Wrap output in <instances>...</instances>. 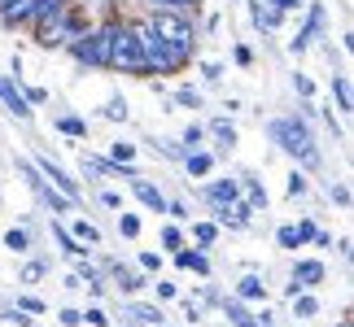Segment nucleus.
<instances>
[{
	"label": "nucleus",
	"mask_w": 354,
	"mask_h": 327,
	"mask_svg": "<svg viewBox=\"0 0 354 327\" xmlns=\"http://www.w3.org/2000/svg\"><path fill=\"white\" fill-rule=\"evenodd\" d=\"M26 327H35V323H26Z\"/></svg>",
	"instance_id": "nucleus-60"
},
{
	"label": "nucleus",
	"mask_w": 354,
	"mask_h": 327,
	"mask_svg": "<svg viewBox=\"0 0 354 327\" xmlns=\"http://www.w3.org/2000/svg\"><path fill=\"white\" fill-rule=\"evenodd\" d=\"M289 306H293V319H319V297H315V288H302L297 297H289Z\"/></svg>",
	"instance_id": "nucleus-28"
},
{
	"label": "nucleus",
	"mask_w": 354,
	"mask_h": 327,
	"mask_svg": "<svg viewBox=\"0 0 354 327\" xmlns=\"http://www.w3.org/2000/svg\"><path fill=\"white\" fill-rule=\"evenodd\" d=\"M254 206H250V201H245V197H236L232 201V206H223V210H214V223H219V227H227V231H250L254 227Z\"/></svg>",
	"instance_id": "nucleus-14"
},
{
	"label": "nucleus",
	"mask_w": 354,
	"mask_h": 327,
	"mask_svg": "<svg viewBox=\"0 0 354 327\" xmlns=\"http://www.w3.org/2000/svg\"><path fill=\"white\" fill-rule=\"evenodd\" d=\"M310 244H315V249H333V231H315V236H310Z\"/></svg>",
	"instance_id": "nucleus-57"
},
{
	"label": "nucleus",
	"mask_w": 354,
	"mask_h": 327,
	"mask_svg": "<svg viewBox=\"0 0 354 327\" xmlns=\"http://www.w3.org/2000/svg\"><path fill=\"white\" fill-rule=\"evenodd\" d=\"M197 66H201V79H206V83H223V61L197 57Z\"/></svg>",
	"instance_id": "nucleus-42"
},
{
	"label": "nucleus",
	"mask_w": 354,
	"mask_h": 327,
	"mask_svg": "<svg viewBox=\"0 0 354 327\" xmlns=\"http://www.w3.org/2000/svg\"><path fill=\"white\" fill-rule=\"evenodd\" d=\"M333 327H354V319H350V315H342V319H337Z\"/></svg>",
	"instance_id": "nucleus-58"
},
{
	"label": "nucleus",
	"mask_w": 354,
	"mask_h": 327,
	"mask_svg": "<svg viewBox=\"0 0 354 327\" xmlns=\"http://www.w3.org/2000/svg\"><path fill=\"white\" fill-rule=\"evenodd\" d=\"M122 319H127V327H167L162 306H149L140 297H127V301H122Z\"/></svg>",
	"instance_id": "nucleus-13"
},
{
	"label": "nucleus",
	"mask_w": 354,
	"mask_h": 327,
	"mask_svg": "<svg viewBox=\"0 0 354 327\" xmlns=\"http://www.w3.org/2000/svg\"><path fill=\"white\" fill-rule=\"evenodd\" d=\"M276 244H280L284 253H297V249H306V244H302V236H297V227H293V223H280V227H276Z\"/></svg>",
	"instance_id": "nucleus-37"
},
{
	"label": "nucleus",
	"mask_w": 354,
	"mask_h": 327,
	"mask_svg": "<svg viewBox=\"0 0 354 327\" xmlns=\"http://www.w3.org/2000/svg\"><path fill=\"white\" fill-rule=\"evenodd\" d=\"M35 5L39 0H5V5H0V26H5V31H26L31 18H35Z\"/></svg>",
	"instance_id": "nucleus-15"
},
{
	"label": "nucleus",
	"mask_w": 354,
	"mask_h": 327,
	"mask_svg": "<svg viewBox=\"0 0 354 327\" xmlns=\"http://www.w3.org/2000/svg\"><path fill=\"white\" fill-rule=\"evenodd\" d=\"M53 319H57V327H84V310H75V306H62Z\"/></svg>",
	"instance_id": "nucleus-45"
},
{
	"label": "nucleus",
	"mask_w": 354,
	"mask_h": 327,
	"mask_svg": "<svg viewBox=\"0 0 354 327\" xmlns=\"http://www.w3.org/2000/svg\"><path fill=\"white\" fill-rule=\"evenodd\" d=\"M105 157H110V161H136V144H131V140H114Z\"/></svg>",
	"instance_id": "nucleus-43"
},
{
	"label": "nucleus",
	"mask_w": 354,
	"mask_h": 327,
	"mask_svg": "<svg viewBox=\"0 0 354 327\" xmlns=\"http://www.w3.org/2000/svg\"><path fill=\"white\" fill-rule=\"evenodd\" d=\"M293 227H297V236H302V244H310V236L319 231V223H315V218H302V223H293Z\"/></svg>",
	"instance_id": "nucleus-53"
},
{
	"label": "nucleus",
	"mask_w": 354,
	"mask_h": 327,
	"mask_svg": "<svg viewBox=\"0 0 354 327\" xmlns=\"http://www.w3.org/2000/svg\"><path fill=\"white\" fill-rule=\"evenodd\" d=\"M5 249H9L13 257H26V253H35L31 227H26V223H18V227H9V231H5Z\"/></svg>",
	"instance_id": "nucleus-26"
},
{
	"label": "nucleus",
	"mask_w": 354,
	"mask_h": 327,
	"mask_svg": "<svg viewBox=\"0 0 354 327\" xmlns=\"http://www.w3.org/2000/svg\"><path fill=\"white\" fill-rule=\"evenodd\" d=\"M145 9H158V13H184V18H197V22H201V9H206V0H145Z\"/></svg>",
	"instance_id": "nucleus-25"
},
{
	"label": "nucleus",
	"mask_w": 354,
	"mask_h": 327,
	"mask_svg": "<svg viewBox=\"0 0 354 327\" xmlns=\"http://www.w3.org/2000/svg\"><path fill=\"white\" fill-rule=\"evenodd\" d=\"M171 101L180 105V109H201V105H206V97H201V88H193V83H180V88H171Z\"/></svg>",
	"instance_id": "nucleus-33"
},
{
	"label": "nucleus",
	"mask_w": 354,
	"mask_h": 327,
	"mask_svg": "<svg viewBox=\"0 0 354 327\" xmlns=\"http://www.w3.org/2000/svg\"><path fill=\"white\" fill-rule=\"evenodd\" d=\"M0 109H5V114H13L18 122H31L35 118V105L22 97V83L13 75H0Z\"/></svg>",
	"instance_id": "nucleus-9"
},
{
	"label": "nucleus",
	"mask_w": 354,
	"mask_h": 327,
	"mask_svg": "<svg viewBox=\"0 0 354 327\" xmlns=\"http://www.w3.org/2000/svg\"><path fill=\"white\" fill-rule=\"evenodd\" d=\"M219 297H223V293H219V288H214V284H210V279H206V284H201V301H206V306H219Z\"/></svg>",
	"instance_id": "nucleus-55"
},
{
	"label": "nucleus",
	"mask_w": 354,
	"mask_h": 327,
	"mask_svg": "<svg viewBox=\"0 0 354 327\" xmlns=\"http://www.w3.org/2000/svg\"><path fill=\"white\" fill-rule=\"evenodd\" d=\"M280 13H297V9H306V0H271Z\"/></svg>",
	"instance_id": "nucleus-56"
},
{
	"label": "nucleus",
	"mask_w": 354,
	"mask_h": 327,
	"mask_svg": "<svg viewBox=\"0 0 354 327\" xmlns=\"http://www.w3.org/2000/svg\"><path fill=\"white\" fill-rule=\"evenodd\" d=\"M131 22V31H136V39H140V48H145V66H149V79H171V75H184L188 66H193L197 57H188V52H180V48H171V44H162V39L149 31V22L145 18H127Z\"/></svg>",
	"instance_id": "nucleus-2"
},
{
	"label": "nucleus",
	"mask_w": 354,
	"mask_h": 327,
	"mask_svg": "<svg viewBox=\"0 0 354 327\" xmlns=\"http://www.w3.org/2000/svg\"><path fill=\"white\" fill-rule=\"evenodd\" d=\"M197 197L206 201L210 210H223V206H232V201L241 197V184L232 179V175H223V179H206V184L197 188Z\"/></svg>",
	"instance_id": "nucleus-11"
},
{
	"label": "nucleus",
	"mask_w": 354,
	"mask_h": 327,
	"mask_svg": "<svg viewBox=\"0 0 354 327\" xmlns=\"http://www.w3.org/2000/svg\"><path fill=\"white\" fill-rule=\"evenodd\" d=\"M131 197L140 201V206L149 210V214H167V192L149 179V175H140V179H131Z\"/></svg>",
	"instance_id": "nucleus-16"
},
{
	"label": "nucleus",
	"mask_w": 354,
	"mask_h": 327,
	"mask_svg": "<svg viewBox=\"0 0 354 327\" xmlns=\"http://www.w3.org/2000/svg\"><path fill=\"white\" fill-rule=\"evenodd\" d=\"M293 92H297V97H302V101H315V79L297 70V75H293Z\"/></svg>",
	"instance_id": "nucleus-46"
},
{
	"label": "nucleus",
	"mask_w": 354,
	"mask_h": 327,
	"mask_svg": "<svg viewBox=\"0 0 354 327\" xmlns=\"http://www.w3.org/2000/svg\"><path fill=\"white\" fill-rule=\"evenodd\" d=\"M201 127H206V140H214V148H210L214 157H227V153L236 148V140H241V135H236V127H232V118H227V114L210 118V122H201Z\"/></svg>",
	"instance_id": "nucleus-12"
},
{
	"label": "nucleus",
	"mask_w": 354,
	"mask_h": 327,
	"mask_svg": "<svg viewBox=\"0 0 354 327\" xmlns=\"http://www.w3.org/2000/svg\"><path fill=\"white\" fill-rule=\"evenodd\" d=\"M328 197H333L342 210H350V184H342V179H337V184H328Z\"/></svg>",
	"instance_id": "nucleus-49"
},
{
	"label": "nucleus",
	"mask_w": 354,
	"mask_h": 327,
	"mask_svg": "<svg viewBox=\"0 0 354 327\" xmlns=\"http://www.w3.org/2000/svg\"><path fill=\"white\" fill-rule=\"evenodd\" d=\"M306 192H310V175H306L302 166H293L289 179H284V197H289V201H302Z\"/></svg>",
	"instance_id": "nucleus-32"
},
{
	"label": "nucleus",
	"mask_w": 354,
	"mask_h": 327,
	"mask_svg": "<svg viewBox=\"0 0 354 327\" xmlns=\"http://www.w3.org/2000/svg\"><path fill=\"white\" fill-rule=\"evenodd\" d=\"M149 148H153V153H158V157H167V161H175V166H180V161L188 157V148H184L180 140H167V135H158V140H153V144H149Z\"/></svg>",
	"instance_id": "nucleus-35"
},
{
	"label": "nucleus",
	"mask_w": 354,
	"mask_h": 327,
	"mask_svg": "<svg viewBox=\"0 0 354 327\" xmlns=\"http://www.w3.org/2000/svg\"><path fill=\"white\" fill-rule=\"evenodd\" d=\"M289 279H297L302 288H319V284L328 279V266H324L319 257H293V270H289Z\"/></svg>",
	"instance_id": "nucleus-18"
},
{
	"label": "nucleus",
	"mask_w": 354,
	"mask_h": 327,
	"mask_svg": "<svg viewBox=\"0 0 354 327\" xmlns=\"http://www.w3.org/2000/svg\"><path fill=\"white\" fill-rule=\"evenodd\" d=\"M110 70L114 75H131V79H149L145 48H140V39H136L127 18H118V31H114V44H110Z\"/></svg>",
	"instance_id": "nucleus-4"
},
{
	"label": "nucleus",
	"mask_w": 354,
	"mask_h": 327,
	"mask_svg": "<svg viewBox=\"0 0 354 327\" xmlns=\"http://www.w3.org/2000/svg\"><path fill=\"white\" fill-rule=\"evenodd\" d=\"M84 327H110V315H105L101 301H92V306L84 310Z\"/></svg>",
	"instance_id": "nucleus-41"
},
{
	"label": "nucleus",
	"mask_w": 354,
	"mask_h": 327,
	"mask_svg": "<svg viewBox=\"0 0 354 327\" xmlns=\"http://www.w3.org/2000/svg\"><path fill=\"white\" fill-rule=\"evenodd\" d=\"M66 227H71V236H75L79 244H88L92 253H97V249H105V236H101V227L92 223L88 214H79V210H75V218H71V223H66Z\"/></svg>",
	"instance_id": "nucleus-19"
},
{
	"label": "nucleus",
	"mask_w": 354,
	"mask_h": 327,
	"mask_svg": "<svg viewBox=\"0 0 354 327\" xmlns=\"http://www.w3.org/2000/svg\"><path fill=\"white\" fill-rule=\"evenodd\" d=\"M22 83V79H18ZM22 97L31 101V105H48V88H39V83H22Z\"/></svg>",
	"instance_id": "nucleus-48"
},
{
	"label": "nucleus",
	"mask_w": 354,
	"mask_h": 327,
	"mask_svg": "<svg viewBox=\"0 0 354 327\" xmlns=\"http://www.w3.org/2000/svg\"><path fill=\"white\" fill-rule=\"evenodd\" d=\"M267 135H271V144H276L284 157H293V166H302L306 175L310 170H324V153H319L315 131H310V118L280 114V118L267 122Z\"/></svg>",
	"instance_id": "nucleus-1"
},
{
	"label": "nucleus",
	"mask_w": 354,
	"mask_h": 327,
	"mask_svg": "<svg viewBox=\"0 0 354 327\" xmlns=\"http://www.w3.org/2000/svg\"><path fill=\"white\" fill-rule=\"evenodd\" d=\"M219 223H214V218H188V231L184 236L193 240V244H201V249H214V240H219Z\"/></svg>",
	"instance_id": "nucleus-23"
},
{
	"label": "nucleus",
	"mask_w": 354,
	"mask_h": 327,
	"mask_svg": "<svg viewBox=\"0 0 354 327\" xmlns=\"http://www.w3.org/2000/svg\"><path fill=\"white\" fill-rule=\"evenodd\" d=\"M236 184H241V197L250 201V206H254L258 214H267V206H271V197H267V184L258 179V175H250V170H245V175H236Z\"/></svg>",
	"instance_id": "nucleus-22"
},
{
	"label": "nucleus",
	"mask_w": 354,
	"mask_h": 327,
	"mask_svg": "<svg viewBox=\"0 0 354 327\" xmlns=\"http://www.w3.org/2000/svg\"><path fill=\"white\" fill-rule=\"evenodd\" d=\"M333 101H337V114H354V92H350V75H333Z\"/></svg>",
	"instance_id": "nucleus-31"
},
{
	"label": "nucleus",
	"mask_w": 354,
	"mask_h": 327,
	"mask_svg": "<svg viewBox=\"0 0 354 327\" xmlns=\"http://www.w3.org/2000/svg\"><path fill=\"white\" fill-rule=\"evenodd\" d=\"M180 166H184V175H188V179H210V175H214V166H219V157H214L210 148H193V153H188V157L180 161Z\"/></svg>",
	"instance_id": "nucleus-21"
},
{
	"label": "nucleus",
	"mask_w": 354,
	"mask_h": 327,
	"mask_svg": "<svg viewBox=\"0 0 354 327\" xmlns=\"http://www.w3.org/2000/svg\"><path fill=\"white\" fill-rule=\"evenodd\" d=\"M232 61L250 70V66H254V48H250V44H236V48H232Z\"/></svg>",
	"instance_id": "nucleus-52"
},
{
	"label": "nucleus",
	"mask_w": 354,
	"mask_h": 327,
	"mask_svg": "<svg viewBox=\"0 0 354 327\" xmlns=\"http://www.w3.org/2000/svg\"><path fill=\"white\" fill-rule=\"evenodd\" d=\"M158 244H162L167 253H175L180 244H188V236H184V227H180V223H162V231H158Z\"/></svg>",
	"instance_id": "nucleus-36"
},
{
	"label": "nucleus",
	"mask_w": 354,
	"mask_h": 327,
	"mask_svg": "<svg viewBox=\"0 0 354 327\" xmlns=\"http://www.w3.org/2000/svg\"><path fill=\"white\" fill-rule=\"evenodd\" d=\"M324 122H328V131L337 135V140H346V131H342V122H337V114H333V105H324Z\"/></svg>",
	"instance_id": "nucleus-54"
},
{
	"label": "nucleus",
	"mask_w": 354,
	"mask_h": 327,
	"mask_svg": "<svg viewBox=\"0 0 354 327\" xmlns=\"http://www.w3.org/2000/svg\"><path fill=\"white\" fill-rule=\"evenodd\" d=\"M145 22H149V31H153L162 44H171V48H180L188 52V57H197V48H201V26L197 18H184V13H158V9H145Z\"/></svg>",
	"instance_id": "nucleus-3"
},
{
	"label": "nucleus",
	"mask_w": 354,
	"mask_h": 327,
	"mask_svg": "<svg viewBox=\"0 0 354 327\" xmlns=\"http://www.w3.org/2000/svg\"><path fill=\"white\" fill-rule=\"evenodd\" d=\"M101 118H110V122H127V118H131V105L122 101V97H110V101H105V109H101Z\"/></svg>",
	"instance_id": "nucleus-39"
},
{
	"label": "nucleus",
	"mask_w": 354,
	"mask_h": 327,
	"mask_svg": "<svg viewBox=\"0 0 354 327\" xmlns=\"http://www.w3.org/2000/svg\"><path fill=\"white\" fill-rule=\"evenodd\" d=\"M149 284H153V279H149ZM153 293H158V301H175V297H180V284H171V279H162V275H158Z\"/></svg>",
	"instance_id": "nucleus-47"
},
{
	"label": "nucleus",
	"mask_w": 354,
	"mask_h": 327,
	"mask_svg": "<svg viewBox=\"0 0 354 327\" xmlns=\"http://www.w3.org/2000/svg\"><path fill=\"white\" fill-rule=\"evenodd\" d=\"M136 262H140V270H145V275H162L167 257H162V253H153V249H140V253H136Z\"/></svg>",
	"instance_id": "nucleus-40"
},
{
	"label": "nucleus",
	"mask_w": 354,
	"mask_h": 327,
	"mask_svg": "<svg viewBox=\"0 0 354 327\" xmlns=\"http://www.w3.org/2000/svg\"><path fill=\"white\" fill-rule=\"evenodd\" d=\"M13 166H18V175L26 179V188H31V192L39 197V206H44L53 218H62V214H75V210H79L71 197H62L57 188H53V184L44 179V175L35 170V161H31V157H13Z\"/></svg>",
	"instance_id": "nucleus-6"
},
{
	"label": "nucleus",
	"mask_w": 354,
	"mask_h": 327,
	"mask_svg": "<svg viewBox=\"0 0 354 327\" xmlns=\"http://www.w3.org/2000/svg\"><path fill=\"white\" fill-rule=\"evenodd\" d=\"M232 297H241L245 306H263L267 297H271V288H267V275H258V270H245V275L236 279V293Z\"/></svg>",
	"instance_id": "nucleus-17"
},
{
	"label": "nucleus",
	"mask_w": 354,
	"mask_h": 327,
	"mask_svg": "<svg viewBox=\"0 0 354 327\" xmlns=\"http://www.w3.org/2000/svg\"><path fill=\"white\" fill-rule=\"evenodd\" d=\"M167 218L171 223H188V218H193V210H188V201H180V197H167Z\"/></svg>",
	"instance_id": "nucleus-44"
},
{
	"label": "nucleus",
	"mask_w": 354,
	"mask_h": 327,
	"mask_svg": "<svg viewBox=\"0 0 354 327\" xmlns=\"http://www.w3.org/2000/svg\"><path fill=\"white\" fill-rule=\"evenodd\" d=\"M88 31V18H84V9H71V13H62V18H53V22H44V26H35L31 31V39L39 48H48V52H57V48H66L71 39H79Z\"/></svg>",
	"instance_id": "nucleus-5"
},
{
	"label": "nucleus",
	"mask_w": 354,
	"mask_h": 327,
	"mask_svg": "<svg viewBox=\"0 0 354 327\" xmlns=\"http://www.w3.org/2000/svg\"><path fill=\"white\" fill-rule=\"evenodd\" d=\"M97 201L105 210H122V192H114V188H97Z\"/></svg>",
	"instance_id": "nucleus-50"
},
{
	"label": "nucleus",
	"mask_w": 354,
	"mask_h": 327,
	"mask_svg": "<svg viewBox=\"0 0 354 327\" xmlns=\"http://www.w3.org/2000/svg\"><path fill=\"white\" fill-rule=\"evenodd\" d=\"M48 279V257H31L26 253V262L18 266V288H31V284Z\"/></svg>",
	"instance_id": "nucleus-27"
},
{
	"label": "nucleus",
	"mask_w": 354,
	"mask_h": 327,
	"mask_svg": "<svg viewBox=\"0 0 354 327\" xmlns=\"http://www.w3.org/2000/svg\"><path fill=\"white\" fill-rule=\"evenodd\" d=\"M114 227H118V236L122 240H140V231H145V223H140V214H131V210H114Z\"/></svg>",
	"instance_id": "nucleus-30"
},
{
	"label": "nucleus",
	"mask_w": 354,
	"mask_h": 327,
	"mask_svg": "<svg viewBox=\"0 0 354 327\" xmlns=\"http://www.w3.org/2000/svg\"><path fill=\"white\" fill-rule=\"evenodd\" d=\"M31 161H35V170H39V175H44V179H48L53 188H57V192H62V197H71V201H75V206H79V210H84V184H79V179H75V175H71V170H66V166H62V161H53V157L44 153V148H39V153H35Z\"/></svg>",
	"instance_id": "nucleus-7"
},
{
	"label": "nucleus",
	"mask_w": 354,
	"mask_h": 327,
	"mask_svg": "<svg viewBox=\"0 0 354 327\" xmlns=\"http://www.w3.org/2000/svg\"><path fill=\"white\" fill-rule=\"evenodd\" d=\"M53 127H57L66 140H88V118H79V114H57Z\"/></svg>",
	"instance_id": "nucleus-29"
},
{
	"label": "nucleus",
	"mask_w": 354,
	"mask_h": 327,
	"mask_svg": "<svg viewBox=\"0 0 354 327\" xmlns=\"http://www.w3.org/2000/svg\"><path fill=\"white\" fill-rule=\"evenodd\" d=\"M48 231H53V240H57V249H62L66 257H71V262H79V257H88V253H92L88 244H79V240L71 236V227H66L62 218H48Z\"/></svg>",
	"instance_id": "nucleus-20"
},
{
	"label": "nucleus",
	"mask_w": 354,
	"mask_h": 327,
	"mask_svg": "<svg viewBox=\"0 0 354 327\" xmlns=\"http://www.w3.org/2000/svg\"><path fill=\"white\" fill-rule=\"evenodd\" d=\"M171 262H175V266H180V270H193V275H197V279H210V275H214V262H210V249H201V244H193V240H188V244H180V249H175V253H171Z\"/></svg>",
	"instance_id": "nucleus-10"
},
{
	"label": "nucleus",
	"mask_w": 354,
	"mask_h": 327,
	"mask_svg": "<svg viewBox=\"0 0 354 327\" xmlns=\"http://www.w3.org/2000/svg\"><path fill=\"white\" fill-rule=\"evenodd\" d=\"M293 327H306V323H293Z\"/></svg>",
	"instance_id": "nucleus-59"
},
{
	"label": "nucleus",
	"mask_w": 354,
	"mask_h": 327,
	"mask_svg": "<svg viewBox=\"0 0 354 327\" xmlns=\"http://www.w3.org/2000/svg\"><path fill=\"white\" fill-rule=\"evenodd\" d=\"M13 306H18V310H26L31 319L48 315V301H44V297H35V293H26V288H18V293H13Z\"/></svg>",
	"instance_id": "nucleus-34"
},
{
	"label": "nucleus",
	"mask_w": 354,
	"mask_h": 327,
	"mask_svg": "<svg viewBox=\"0 0 354 327\" xmlns=\"http://www.w3.org/2000/svg\"><path fill=\"white\" fill-rule=\"evenodd\" d=\"M180 144L188 148V153H193V148H206V127H201V122H188L184 135H180Z\"/></svg>",
	"instance_id": "nucleus-38"
},
{
	"label": "nucleus",
	"mask_w": 354,
	"mask_h": 327,
	"mask_svg": "<svg viewBox=\"0 0 354 327\" xmlns=\"http://www.w3.org/2000/svg\"><path fill=\"white\" fill-rule=\"evenodd\" d=\"M219 310H223V319L232 323V327H258V323H254V310L245 306L241 297H227V293H223V297H219Z\"/></svg>",
	"instance_id": "nucleus-24"
},
{
	"label": "nucleus",
	"mask_w": 354,
	"mask_h": 327,
	"mask_svg": "<svg viewBox=\"0 0 354 327\" xmlns=\"http://www.w3.org/2000/svg\"><path fill=\"white\" fill-rule=\"evenodd\" d=\"M324 26H328V13H324V5H306V22L297 26V35L289 39V52H293V57H302V52L315 44V39L324 35Z\"/></svg>",
	"instance_id": "nucleus-8"
},
{
	"label": "nucleus",
	"mask_w": 354,
	"mask_h": 327,
	"mask_svg": "<svg viewBox=\"0 0 354 327\" xmlns=\"http://www.w3.org/2000/svg\"><path fill=\"white\" fill-rule=\"evenodd\" d=\"M201 319H206V310H201V306L193 301V297H184V323H193V327H197Z\"/></svg>",
	"instance_id": "nucleus-51"
}]
</instances>
